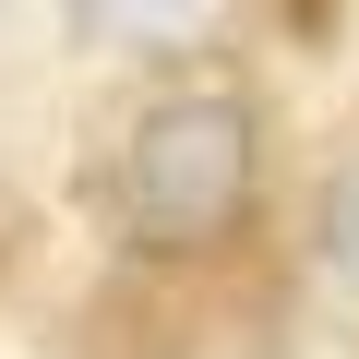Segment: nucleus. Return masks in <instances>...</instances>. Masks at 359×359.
<instances>
[{
	"label": "nucleus",
	"instance_id": "nucleus-1",
	"mask_svg": "<svg viewBox=\"0 0 359 359\" xmlns=\"http://www.w3.org/2000/svg\"><path fill=\"white\" fill-rule=\"evenodd\" d=\"M120 216L156 252H216L252 216V108L228 84H168L120 144Z\"/></svg>",
	"mask_w": 359,
	"mask_h": 359
},
{
	"label": "nucleus",
	"instance_id": "nucleus-2",
	"mask_svg": "<svg viewBox=\"0 0 359 359\" xmlns=\"http://www.w3.org/2000/svg\"><path fill=\"white\" fill-rule=\"evenodd\" d=\"M228 0H72V25L108 36V48H192Z\"/></svg>",
	"mask_w": 359,
	"mask_h": 359
},
{
	"label": "nucleus",
	"instance_id": "nucleus-3",
	"mask_svg": "<svg viewBox=\"0 0 359 359\" xmlns=\"http://www.w3.org/2000/svg\"><path fill=\"white\" fill-rule=\"evenodd\" d=\"M323 264H335V276L359 287V156H347V168L323 180Z\"/></svg>",
	"mask_w": 359,
	"mask_h": 359
}]
</instances>
